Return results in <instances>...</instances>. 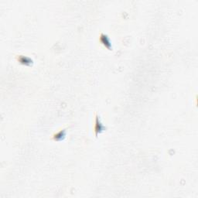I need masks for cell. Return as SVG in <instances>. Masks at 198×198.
Masks as SVG:
<instances>
[{"instance_id":"1","label":"cell","mask_w":198,"mask_h":198,"mask_svg":"<svg viewBox=\"0 0 198 198\" xmlns=\"http://www.w3.org/2000/svg\"><path fill=\"white\" fill-rule=\"evenodd\" d=\"M106 128L103 126V124L101 122L99 116L98 115L97 113H95V126H94V131H95V136H98V133H102L104 131Z\"/></svg>"},{"instance_id":"2","label":"cell","mask_w":198,"mask_h":198,"mask_svg":"<svg viewBox=\"0 0 198 198\" xmlns=\"http://www.w3.org/2000/svg\"><path fill=\"white\" fill-rule=\"evenodd\" d=\"M99 40H100V42L102 43L103 45L105 46L106 47L108 48V49H111V41H110V39H109V37L107 36V35L104 34V33H101Z\"/></svg>"},{"instance_id":"3","label":"cell","mask_w":198,"mask_h":198,"mask_svg":"<svg viewBox=\"0 0 198 198\" xmlns=\"http://www.w3.org/2000/svg\"><path fill=\"white\" fill-rule=\"evenodd\" d=\"M65 133H66V129H61L59 132L56 133L55 134H53L52 136V139L54 140H56V141H59V140L62 139L64 138L65 136Z\"/></svg>"},{"instance_id":"4","label":"cell","mask_w":198,"mask_h":198,"mask_svg":"<svg viewBox=\"0 0 198 198\" xmlns=\"http://www.w3.org/2000/svg\"><path fill=\"white\" fill-rule=\"evenodd\" d=\"M17 59H18V60L20 62V63H22V64H26L27 63L28 64H30V63H32V60H30L29 57H27V56H22V55H20L19 56H17Z\"/></svg>"}]
</instances>
